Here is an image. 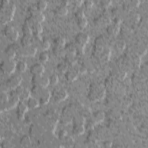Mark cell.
Masks as SVG:
<instances>
[{
  "label": "cell",
  "mask_w": 148,
  "mask_h": 148,
  "mask_svg": "<svg viewBox=\"0 0 148 148\" xmlns=\"http://www.w3.org/2000/svg\"><path fill=\"white\" fill-rule=\"evenodd\" d=\"M73 124H83L84 125L85 119L82 114H77L73 116L72 119Z\"/></svg>",
  "instance_id": "4dcf8cb0"
},
{
  "label": "cell",
  "mask_w": 148,
  "mask_h": 148,
  "mask_svg": "<svg viewBox=\"0 0 148 148\" xmlns=\"http://www.w3.org/2000/svg\"><path fill=\"white\" fill-rule=\"evenodd\" d=\"M32 97L38 99L40 105L47 104L50 99L51 94L50 91L45 87H41L37 86H33L31 90Z\"/></svg>",
  "instance_id": "6da1fadb"
},
{
  "label": "cell",
  "mask_w": 148,
  "mask_h": 148,
  "mask_svg": "<svg viewBox=\"0 0 148 148\" xmlns=\"http://www.w3.org/2000/svg\"><path fill=\"white\" fill-rule=\"evenodd\" d=\"M49 58V54L45 51H42L39 56V60L41 62H46V61H48Z\"/></svg>",
  "instance_id": "74e56055"
},
{
  "label": "cell",
  "mask_w": 148,
  "mask_h": 148,
  "mask_svg": "<svg viewBox=\"0 0 148 148\" xmlns=\"http://www.w3.org/2000/svg\"><path fill=\"white\" fill-rule=\"evenodd\" d=\"M29 108L27 104L24 103L22 101H20L16 106V115L17 119L21 120L24 119L25 114L28 112Z\"/></svg>",
  "instance_id": "7c38bea8"
},
{
  "label": "cell",
  "mask_w": 148,
  "mask_h": 148,
  "mask_svg": "<svg viewBox=\"0 0 148 148\" xmlns=\"http://www.w3.org/2000/svg\"><path fill=\"white\" fill-rule=\"evenodd\" d=\"M40 46L42 50H47V49H49L50 44L47 39H42L40 42Z\"/></svg>",
  "instance_id": "60d3db41"
},
{
  "label": "cell",
  "mask_w": 148,
  "mask_h": 148,
  "mask_svg": "<svg viewBox=\"0 0 148 148\" xmlns=\"http://www.w3.org/2000/svg\"><path fill=\"white\" fill-rule=\"evenodd\" d=\"M75 16L77 20L85 17L84 12L82 9H77L75 13Z\"/></svg>",
  "instance_id": "b9f144b4"
},
{
  "label": "cell",
  "mask_w": 148,
  "mask_h": 148,
  "mask_svg": "<svg viewBox=\"0 0 148 148\" xmlns=\"http://www.w3.org/2000/svg\"><path fill=\"white\" fill-rule=\"evenodd\" d=\"M127 75V73L125 72H119L117 75V78L120 80H123Z\"/></svg>",
  "instance_id": "f907efd6"
},
{
  "label": "cell",
  "mask_w": 148,
  "mask_h": 148,
  "mask_svg": "<svg viewBox=\"0 0 148 148\" xmlns=\"http://www.w3.org/2000/svg\"><path fill=\"white\" fill-rule=\"evenodd\" d=\"M140 4V1L138 0H133L128 2L127 4L125 5V8L128 9H131L136 8Z\"/></svg>",
  "instance_id": "d590c367"
},
{
  "label": "cell",
  "mask_w": 148,
  "mask_h": 148,
  "mask_svg": "<svg viewBox=\"0 0 148 148\" xmlns=\"http://www.w3.org/2000/svg\"><path fill=\"white\" fill-rule=\"evenodd\" d=\"M19 45L16 43L9 45L5 49V54L9 59L13 60L17 55V49Z\"/></svg>",
  "instance_id": "5bb4252c"
},
{
  "label": "cell",
  "mask_w": 148,
  "mask_h": 148,
  "mask_svg": "<svg viewBox=\"0 0 148 148\" xmlns=\"http://www.w3.org/2000/svg\"><path fill=\"white\" fill-rule=\"evenodd\" d=\"M3 33L5 36L12 42L16 41L19 36L18 32L12 25H6L3 29Z\"/></svg>",
  "instance_id": "9c48e42d"
},
{
  "label": "cell",
  "mask_w": 148,
  "mask_h": 148,
  "mask_svg": "<svg viewBox=\"0 0 148 148\" xmlns=\"http://www.w3.org/2000/svg\"><path fill=\"white\" fill-rule=\"evenodd\" d=\"M133 60H134V63H135L136 65H139L140 62L139 56H135V57H134V59H133Z\"/></svg>",
  "instance_id": "11a10c76"
},
{
  "label": "cell",
  "mask_w": 148,
  "mask_h": 148,
  "mask_svg": "<svg viewBox=\"0 0 148 148\" xmlns=\"http://www.w3.org/2000/svg\"><path fill=\"white\" fill-rule=\"evenodd\" d=\"M23 77L20 75H14L10 77L5 83L9 90H14L20 85Z\"/></svg>",
  "instance_id": "ba28073f"
},
{
  "label": "cell",
  "mask_w": 148,
  "mask_h": 148,
  "mask_svg": "<svg viewBox=\"0 0 148 148\" xmlns=\"http://www.w3.org/2000/svg\"><path fill=\"white\" fill-rule=\"evenodd\" d=\"M121 23H122V19L119 17H116L113 19V24L115 25L120 26Z\"/></svg>",
  "instance_id": "f5cc1de1"
},
{
  "label": "cell",
  "mask_w": 148,
  "mask_h": 148,
  "mask_svg": "<svg viewBox=\"0 0 148 148\" xmlns=\"http://www.w3.org/2000/svg\"><path fill=\"white\" fill-rule=\"evenodd\" d=\"M68 65L65 61L60 62L57 65V71L61 73H65L68 70Z\"/></svg>",
  "instance_id": "1f68e13d"
},
{
  "label": "cell",
  "mask_w": 148,
  "mask_h": 148,
  "mask_svg": "<svg viewBox=\"0 0 148 148\" xmlns=\"http://www.w3.org/2000/svg\"><path fill=\"white\" fill-rule=\"evenodd\" d=\"M54 13L58 16H62L66 15L68 13V9L66 6H64L62 5L57 6L54 10Z\"/></svg>",
  "instance_id": "484cf974"
},
{
  "label": "cell",
  "mask_w": 148,
  "mask_h": 148,
  "mask_svg": "<svg viewBox=\"0 0 148 148\" xmlns=\"http://www.w3.org/2000/svg\"><path fill=\"white\" fill-rule=\"evenodd\" d=\"M0 21L2 24H6L13 20L16 6L14 3H10L7 7L0 9Z\"/></svg>",
  "instance_id": "3957f363"
},
{
  "label": "cell",
  "mask_w": 148,
  "mask_h": 148,
  "mask_svg": "<svg viewBox=\"0 0 148 148\" xmlns=\"http://www.w3.org/2000/svg\"><path fill=\"white\" fill-rule=\"evenodd\" d=\"M83 5L86 9H91L93 6L94 2L91 0H86L83 1Z\"/></svg>",
  "instance_id": "f6af8a7d"
},
{
  "label": "cell",
  "mask_w": 148,
  "mask_h": 148,
  "mask_svg": "<svg viewBox=\"0 0 148 148\" xmlns=\"http://www.w3.org/2000/svg\"><path fill=\"white\" fill-rule=\"evenodd\" d=\"M29 17L34 22L39 23H42L45 20V14L42 12L38 11L36 9L31 10Z\"/></svg>",
  "instance_id": "9a60e30c"
},
{
  "label": "cell",
  "mask_w": 148,
  "mask_h": 148,
  "mask_svg": "<svg viewBox=\"0 0 148 148\" xmlns=\"http://www.w3.org/2000/svg\"><path fill=\"white\" fill-rule=\"evenodd\" d=\"M110 54H111L110 50L109 48L106 47L98 58L101 61L106 62L109 60Z\"/></svg>",
  "instance_id": "d4e9b609"
},
{
  "label": "cell",
  "mask_w": 148,
  "mask_h": 148,
  "mask_svg": "<svg viewBox=\"0 0 148 148\" xmlns=\"http://www.w3.org/2000/svg\"><path fill=\"white\" fill-rule=\"evenodd\" d=\"M8 88L6 87L5 83L1 84V92H7L8 91Z\"/></svg>",
  "instance_id": "db71d44e"
},
{
  "label": "cell",
  "mask_w": 148,
  "mask_h": 148,
  "mask_svg": "<svg viewBox=\"0 0 148 148\" xmlns=\"http://www.w3.org/2000/svg\"><path fill=\"white\" fill-rule=\"evenodd\" d=\"M64 48L66 54L76 56V49L75 43H68L65 45Z\"/></svg>",
  "instance_id": "cb8c5ba5"
},
{
  "label": "cell",
  "mask_w": 148,
  "mask_h": 148,
  "mask_svg": "<svg viewBox=\"0 0 148 148\" xmlns=\"http://www.w3.org/2000/svg\"><path fill=\"white\" fill-rule=\"evenodd\" d=\"M68 92L64 89H60L56 91L54 94L53 98L54 101L56 102H60L68 97Z\"/></svg>",
  "instance_id": "2e32d148"
},
{
  "label": "cell",
  "mask_w": 148,
  "mask_h": 148,
  "mask_svg": "<svg viewBox=\"0 0 148 148\" xmlns=\"http://www.w3.org/2000/svg\"><path fill=\"white\" fill-rule=\"evenodd\" d=\"M47 6V3L45 0H39L37 2L36 5V9L38 11L42 12L46 9Z\"/></svg>",
  "instance_id": "d6a6232c"
},
{
  "label": "cell",
  "mask_w": 148,
  "mask_h": 148,
  "mask_svg": "<svg viewBox=\"0 0 148 148\" xmlns=\"http://www.w3.org/2000/svg\"><path fill=\"white\" fill-rule=\"evenodd\" d=\"M10 3L9 0H2L1 1L0 3V9H4L7 7Z\"/></svg>",
  "instance_id": "c3c4849f"
},
{
  "label": "cell",
  "mask_w": 148,
  "mask_h": 148,
  "mask_svg": "<svg viewBox=\"0 0 148 148\" xmlns=\"http://www.w3.org/2000/svg\"><path fill=\"white\" fill-rule=\"evenodd\" d=\"M73 4L75 6H80L82 5V3H83V1L82 0H75L73 2Z\"/></svg>",
  "instance_id": "9f6ffc18"
},
{
  "label": "cell",
  "mask_w": 148,
  "mask_h": 148,
  "mask_svg": "<svg viewBox=\"0 0 148 148\" xmlns=\"http://www.w3.org/2000/svg\"><path fill=\"white\" fill-rule=\"evenodd\" d=\"M36 52V47L32 45L29 46H18L17 49V55L21 57H33Z\"/></svg>",
  "instance_id": "5b68a950"
},
{
  "label": "cell",
  "mask_w": 148,
  "mask_h": 148,
  "mask_svg": "<svg viewBox=\"0 0 148 148\" xmlns=\"http://www.w3.org/2000/svg\"><path fill=\"white\" fill-rule=\"evenodd\" d=\"M76 72H77L78 74H84L86 73L87 72V69L83 66L82 65L81 66H80L77 70H76Z\"/></svg>",
  "instance_id": "681fc988"
},
{
  "label": "cell",
  "mask_w": 148,
  "mask_h": 148,
  "mask_svg": "<svg viewBox=\"0 0 148 148\" xmlns=\"http://www.w3.org/2000/svg\"><path fill=\"white\" fill-rule=\"evenodd\" d=\"M16 63L11 59L8 58L7 60L2 61L0 68L1 71L5 74H11L16 69Z\"/></svg>",
  "instance_id": "8992f818"
},
{
  "label": "cell",
  "mask_w": 148,
  "mask_h": 148,
  "mask_svg": "<svg viewBox=\"0 0 148 148\" xmlns=\"http://www.w3.org/2000/svg\"><path fill=\"white\" fill-rule=\"evenodd\" d=\"M85 127L83 124H73L72 127V134L75 135H81L85 131Z\"/></svg>",
  "instance_id": "44dd1931"
},
{
  "label": "cell",
  "mask_w": 148,
  "mask_h": 148,
  "mask_svg": "<svg viewBox=\"0 0 148 148\" xmlns=\"http://www.w3.org/2000/svg\"><path fill=\"white\" fill-rule=\"evenodd\" d=\"M112 1L110 0H102L100 1L101 5L103 8H107L112 4Z\"/></svg>",
  "instance_id": "7dc6e473"
},
{
  "label": "cell",
  "mask_w": 148,
  "mask_h": 148,
  "mask_svg": "<svg viewBox=\"0 0 148 148\" xmlns=\"http://www.w3.org/2000/svg\"><path fill=\"white\" fill-rule=\"evenodd\" d=\"M9 98V94L7 92H1L0 94V102L1 105L5 103Z\"/></svg>",
  "instance_id": "f35d334b"
},
{
  "label": "cell",
  "mask_w": 148,
  "mask_h": 148,
  "mask_svg": "<svg viewBox=\"0 0 148 148\" xmlns=\"http://www.w3.org/2000/svg\"><path fill=\"white\" fill-rule=\"evenodd\" d=\"M68 1H62L61 2V5H62L64 6H66L68 5Z\"/></svg>",
  "instance_id": "680465c9"
},
{
  "label": "cell",
  "mask_w": 148,
  "mask_h": 148,
  "mask_svg": "<svg viewBox=\"0 0 148 148\" xmlns=\"http://www.w3.org/2000/svg\"><path fill=\"white\" fill-rule=\"evenodd\" d=\"M77 26L79 27V28H80L81 29L84 28L88 24V20L86 18V17L80 18V19H78L77 21Z\"/></svg>",
  "instance_id": "8d00e7d4"
},
{
  "label": "cell",
  "mask_w": 148,
  "mask_h": 148,
  "mask_svg": "<svg viewBox=\"0 0 148 148\" xmlns=\"http://www.w3.org/2000/svg\"><path fill=\"white\" fill-rule=\"evenodd\" d=\"M68 132L66 130L62 129L60 131H59L58 134V136L60 139H64L65 136H66L68 135Z\"/></svg>",
  "instance_id": "bcb514c9"
},
{
  "label": "cell",
  "mask_w": 148,
  "mask_h": 148,
  "mask_svg": "<svg viewBox=\"0 0 148 148\" xmlns=\"http://www.w3.org/2000/svg\"><path fill=\"white\" fill-rule=\"evenodd\" d=\"M21 31L23 34V35L32 36V32L31 28V27L27 23H24L21 27Z\"/></svg>",
  "instance_id": "836d02e7"
},
{
  "label": "cell",
  "mask_w": 148,
  "mask_h": 148,
  "mask_svg": "<svg viewBox=\"0 0 148 148\" xmlns=\"http://www.w3.org/2000/svg\"><path fill=\"white\" fill-rule=\"evenodd\" d=\"M19 142L20 144L23 147L29 146L31 143L30 137L27 135H24L22 136L20 139Z\"/></svg>",
  "instance_id": "f1b7e54d"
},
{
  "label": "cell",
  "mask_w": 148,
  "mask_h": 148,
  "mask_svg": "<svg viewBox=\"0 0 148 148\" xmlns=\"http://www.w3.org/2000/svg\"><path fill=\"white\" fill-rule=\"evenodd\" d=\"M106 93V89L104 86L99 84H91L87 97L90 101L95 102L102 99Z\"/></svg>",
  "instance_id": "7a4b0ae2"
},
{
  "label": "cell",
  "mask_w": 148,
  "mask_h": 148,
  "mask_svg": "<svg viewBox=\"0 0 148 148\" xmlns=\"http://www.w3.org/2000/svg\"><path fill=\"white\" fill-rule=\"evenodd\" d=\"M64 139L65 140V142L66 143V144L68 145L69 146H72V145L74 144L75 140H74L73 138L71 136H68L67 135Z\"/></svg>",
  "instance_id": "ee69618b"
},
{
  "label": "cell",
  "mask_w": 148,
  "mask_h": 148,
  "mask_svg": "<svg viewBox=\"0 0 148 148\" xmlns=\"http://www.w3.org/2000/svg\"><path fill=\"white\" fill-rule=\"evenodd\" d=\"M49 82H50V84H51V85H56L58 83V80H59V78H58V76L57 75V74H52L51 75H50L49 77Z\"/></svg>",
  "instance_id": "ab89813d"
},
{
  "label": "cell",
  "mask_w": 148,
  "mask_h": 148,
  "mask_svg": "<svg viewBox=\"0 0 148 148\" xmlns=\"http://www.w3.org/2000/svg\"><path fill=\"white\" fill-rule=\"evenodd\" d=\"M53 43L55 46L64 47L66 45L65 39L62 36H57L53 40Z\"/></svg>",
  "instance_id": "83f0119b"
},
{
  "label": "cell",
  "mask_w": 148,
  "mask_h": 148,
  "mask_svg": "<svg viewBox=\"0 0 148 148\" xmlns=\"http://www.w3.org/2000/svg\"><path fill=\"white\" fill-rule=\"evenodd\" d=\"M64 57V61L68 65V66H73L77 61V58L76 55L66 54Z\"/></svg>",
  "instance_id": "7402d4cb"
},
{
  "label": "cell",
  "mask_w": 148,
  "mask_h": 148,
  "mask_svg": "<svg viewBox=\"0 0 148 148\" xmlns=\"http://www.w3.org/2000/svg\"><path fill=\"white\" fill-rule=\"evenodd\" d=\"M27 64L24 61H19L16 63V69L20 73L24 72L27 69Z\"/></svg>",
  "instance_id": "f546056e"
},
{
  "label": "cell",
  "mask_w": 148,
  "mask_h": 148,
  "mask_svg": "<svg viewBox=\"0 0 148 148\" xmlns=\"http://www.w3.org/2000/svg\"><path fill=\"white\" fill-rule=\"evenodd\" d=\"M116 48L119 51H123L125 48V43L124 41H118L116 44Z\"/></svg>",
  "instance_id": "7bdbcfd3"
},
{
  "label": "cell",
  "mask_w": 148,
  "mask_h": 148,
  "mask_svg": "<svg viewBox=\"0 0 148 148\" xmlns=\"http://www.w3.org/2000/svg\"><path fill=\"white\" fill-rule=\"evenodd\" d=\"M20 101V97L15 90L12 91L9 93V100L4 104L1 105V112H5L16 107L18 103Z\"/></svg>",
  "instance_id": "277c9868"
},
{
  "label": "cell",
  "mask_w": 148,
  "mask_h": 148,
  "mask_svg": "<svg viewBox=\"0 0 148 148\" xmlns=\"http://www.w3.org/2000/svg\"><path fill=\"white\" fill-rule=\"evenodd\" d=\"M140 16L138 14V13H133V14L131 16V20L134 22L137 23L139 20Z\"/></svg>",
  "instance_id": "816d5d0a"
},
{
  "label": "cell",
  "mask_w": 148,
  "mask_h": 148,
  "mask_svg": "<svg viewBox=\"0 0 148 148\" xmlns=\"http://www.w3.org/2000/svg\"><path fill=\"white\" fill-rule=\"evenodd\" d=\"M105 118V114L103 111L98 110L94 112L91 116L90 121L88 122L87 125L89 128H92L96 124L102 122Z\"/></svg>",
  "instance_id": "30bf717a"
},
{
  "label": "cell",
  "mask_w": 148,
  "mask_h": 148,
  "mask_svg": "<svg viewBox=\"0 0 148 148\" xmlns=\"http://www.w3.org/2000/svg\"><path fill=\"white\" fill-rule=\"evenodd\" d=\"M45 68L41 63H35L31 66L29 72L32 75H42L45 72Z\"/></svg>",
  "instance_id": "e0dca14e"
},
{
  "label": "cell",
  "mask_w": 148,
  "mask_h": 148,
  "mask_svg": "<svg viewBox=\"0 0 148 148\" xmlns=\"http://www.w3.org/2000/svg\"><path fill=\"white\" fill-rule=\"evenodd\" d=\"M33 36L23 35L20 39L21 46H29L32 45Z\"/></svg>",
  "instance_id": "4316f807"
},
{
  "label": "cell",
  "mask_w": 148,
  "mask_h": 148,
  "mask_svg": "<svg viewBox=\"0 0 148 148\" xmlns=\"http://www.w3.org/2000/svg\"><path fill=\"white\" fill-rule=\"evenodd\" d=\"M53 53H54V54L56 55L57 56H64L65 57V56L66 54L64 47L54 46V47L53 49Z\"/></svg>",
  "instance_id": "e575fe53"
},
{
  "label": "cell",
  "mask_w": 148,
  "mask_h": 148,
  "mask_svg": "<svg viewBox=\"0 0 148 148\" xmlns=\"http://www.w3.org/2000/svg\"><path fill=\"white\" fill-rule=\"evenodd\" d=\"M27 105L30 109H33L38 108L40 105V103L38 99L31 96L27 100Z\"/></svg>",
  "instance_id": "ffe728a7"
},
{
  "label": "cell",
  "mask_w": 148,
  "mask_h": 148,
  "mask_svg": "<svg viewBox=\"0 0 148 148\" xmlns=\"http://www.w3.org/2000/svg\"><path fill=\"white\" fill-rule=\"evenodd\" d=\"M65 78L69 82H72L76 80L78 73L76 70H68L65 73Z\"/></svg>",
  "instance_id": "d6986e66"
},
{
  "label": "cell",
  "mask_w": 148,
  "mask_h": 148,
  "mask_svg": "<svg viewBox=\"0 0 148 148\" xmlns=\"http://www.w3.org/2000/svg\"><path fill=\"white\" fill-rule=\"evenodd\" d=\"M90 40L89 35L85 32H80L77 34L75 38V44L84 47Z\"/></svg>",
  "instance_id": "8fae6325"
},
{
  "label": "cell",
  "mask_w": 148,
  "mask_h": 148,
  "mask_svg": "<svg viewBox=\"0 0 148 148\" xmlns=\"http://www.w3.org/2000/svg\"><path fill=\"white\" fill-rule=\"evenodd\" d=\"M15 91L18 95L20 101L27 100L30 97H31V92L28 89L24 88L23 86L20 85L14 89Z\"/></svg>",
  "instance_id": "4fadbf2b"
},
{
  "label": "cell",
  "mask_w": 148,
  "mask_h": 148,
  "mask_svg": "<svg viewBox=\"0 0 148 148\" xmlns=\"http://www.w3.org/2000/svg\"><path fill=\"white\" fill-rule=\"evenodd\" d=\"M120 28L119 25H115L113 23L112 24H110L108 25L106 31L109 35L115 36L118 34V33L120 31Z\"/></svg>",
  "instance_id": "ac0fdd59"
},
{
  "label": "cell",
  "mask_w": 148,
  "mask_h": 148,
  "mask_svg": "<svg viewBox=\"0 0 148 148\" xmlns=\"http://www.w3.org/2000/svg\"><path fill=\"white\" fill-rule=\"evenodd\" d=\"M112 145V142H110V141H109V140H107V141H105L103 142V146L104 147H111Z\"/></svg>",
  "instance_id": "6f0895ef"
},
{
  "label": "cell",
  "mask_w": 148,
  "mask_h": 148,
  "mask_svg": "<svg viewBox=\"0 0 148 148\" xmlns=\"http://www.w3.org/2000/svg\"><path fill=\"white\" fill-rule=\"evenodd\" d=\"M30 27L32 32V35L41 34L43 32V27L41 23L35 22Z\"/></svg>",
  "instance_id": "603a6c76"
},
{
  "label": "cell",
  "mask_w": 148,
  "mask_h": 148,
  "mask_svg": "<svg viewBox=\"0 0 148 148\" xmlns=\"http://www.w3.org/2000/svg\"><path fill=\"white\" fill-rule=\"evenodd\" d=\"M31 82L34 86H37L45 88H46L50 84L49 77L43 75V74L32 75L31 78Z\"/></svg>",
  "instance_id": "52a82bcc"
}]
</instances>
